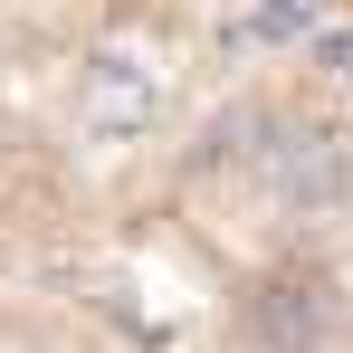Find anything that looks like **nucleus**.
<instances>
[{
	"label": "nucleus",
	"mask_w": 353,
	"mask_h": 353,
	"mask_svg": "<svg viewBox=\"0 0 353 353\" xmlns=\"http://www.w3.org/2000/svg\"><path fill=\"white\" fill-rule=\"evenodd\" d=\"M258 191H268L287 220H325V210H344L353 163H344V143H334L325 124H287V115H277L268 163H258Z\"/></svg>",
	"instance_id": "obj_1"
},
{
	"label": "nucleus",
	"mask_w": 353,
	"mask_h": 353,
	"mask_svg": "<svg viewBox=\"0 0 353 353\" xmlns=\"http://www.w3.org/2000/svg\"><path fill=\"white\" fill-rule=\"evenodd\" d=\"M334 325H344V305L315 268H277L248 296V344L258 353H334Z\"/></svg>",
	"instance_id": "obj_2"
},
{
	"label": "nucleus",
	"mask_w": 353,
	"mask_h": 353,
	"mask_svg": "<svg viewBox=\"0 0 353 353\" xmlns=\"http://www.w3.org/2000/svg\"><path fill=\"white\" fill-rule=\"evenodd\" d=\"M153 105H163L153 58H143L134 39H105V48L86 58V86H77V124H86V134H143Z\"/></svg>",
	"instance_id": "obj_3"
},
{
	"label": "nucleus",
	"mask_w": 353,
	"mask_h": 353,
	"mask_svg": "<svg viewBox=\"0 0 353 353\" xmlns=\"http://www.w3.org/2000/svg\"><path fill=\"white\" fill-rule=\"evenodd\" d=\"M268 134H277V105H230V115L201 124V143H191V172H230V181H258V163H268Z\"/></svg>",
	"instance_id": "obj_4"
},
{
	"label": "nucleus",
	"mask_w": 353,
	"mask_h": 353,
	"mask_svg": "<svg viewBox=\"0 0 353 353\" xmlns=\"http://www.w3.org/2000/svg\"><path fill=\"white\" fill-rule=\"evenodd\" d=\"M315 67H325V77L353 96V29H325V39H315Z\"/></svg>",
	"instance_id": "obj_5"
}]
</instances>
